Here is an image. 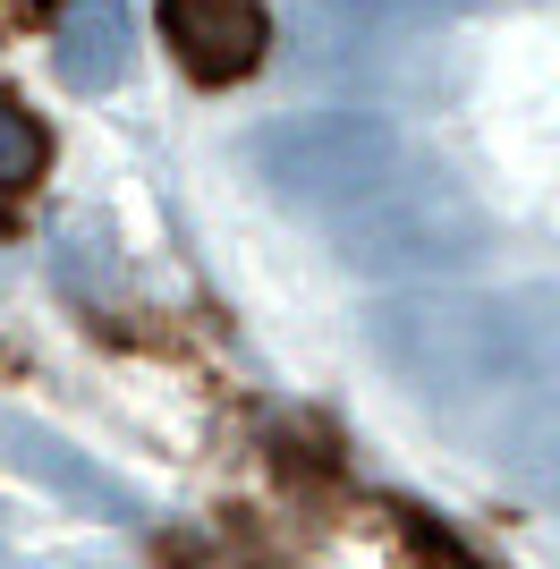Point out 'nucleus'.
Instances as JSON below:
<instances>
[{
    "instance_id": "f257e3e1",
    "label": "nucleus",
    "mask_w": 560,
    "mask_h": 569,
    "mask_svg": "<svg viewBox=\"0 0 560 569\" xmlns=\"http://www.w3.org/2000/svg\"><path fill=\"white\" fill-rule=\"evenodd\" d=\"M373 349L408 391H560V281L382 298Z\"/></svg>"
},
{
    "instance_id": "f03ea898",
    "label": "nucleus",
    "mask_w": 560,
    "mask_h": 569,
    "mask_svg": "<svg viewBox=\"0 0 560 569\" xmlns=\"http://www.w3.org/2000/svg\"><path fill=\"white\" fill-rule=\"evenodd\" d=\"M323 221H331V256L366 281H433V272H467L484 256L476 196L433 162H399L391 179H373L366 196H349Z\"/></svg>"
},
{
    "instance_id": "7ed1b4c3",
    "label": "nucleus",
    "mask_w": 560,
    "mask_h": 569,
    "mask_svg": "<svg viewBox=\"0 0 560 569\" xmlns=\"http://www.w3.org/2000/svg\"><path fill=\"white\" fill-rule=\"evenodd\" d=\"M247 162L256 179L280 196V204H298V213H340L349 196H366L373 179H391L408 162V144L382 111H280L263 119L256 137H247Z\"/></svg>"
},
{
    "instance_id": "20e7f679",
    "label": "nucleus",
    "mask_w": 560,
    "mask_h": 569,
    "mask_svg": "<svg viewBox=\"0 0 560 569\" xmlns=\"http://www.w3.org/2000/svg\"><path fill=\"white\" fill-rule=\"evenodd\" d=\"M0 459H9L26 485H43V493L77 501V510H93V519H111V527H137L144 519V493L128 485V476H111L86 442H69L60 426L26 417V408H0Z\"/></svg>"
},
{
    "instance_id": "39448f33",
    "label": "nucleus",
    "mask_w": 560,
    "mask_h": 569,
    "mask_svg": "<svg viewBox=\"0 0 560 569\" xmlns=\"http://www.w3.org/2000/svg\"><path fill=\"white\" fill-rule=\"evenodd\" d=\"M162 34L196 86H238L263 60V0H162Z\"/></svg>"
},
{
    "instance_id": "423d86ee",
    "label": "nucleus",
    "mask_w": 560,
    "mask_h": 569,
    "mask_svg": "<svg viewBox=\"0 0 560 569\" xmlns=\"http://www.w3.org/2000/svg\"><path fill=\"white\" fill-rule=\"evenodd\" d=\"M51 60L77 94H102L128 77L137 60V26H128V0H69L60 9V34H51Z\"/></svg>"
},
{
    "instance_id": "0eeeda50",
    "label": "nucleus",
    "mask_w": 560,
    "mask_h": 569,
    "mask_svg": "<svg viewBox=\"0 0 560 569\" xmlns=\"http://www.w3.org/2000/svg\"><path fill=\"white\" fill-rule=\"evenodd\" d=\"M510 476L536 501H552V510H560V417H536V426L510 433Z\"/></svg>"
},
{
    "instance_id": "6e6552de",
    "label": "nucleus",
    "mask_w": 560,
    "mask_h": 569,
    "mask_svg": "<svg viewBox=\"0 0 560 569\" xmlns=\"http://www.w3.org/2000/svg\"><path fill=\"white\" fill-rule=\"evenodd\" d=\"M34 170H43V128L18 102H0V188H26Z\"/></svg>"
}]
</instances>
